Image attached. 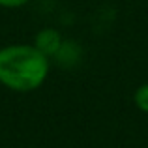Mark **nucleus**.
Segmentation results:
<instances>
[{"label": "nucleus", "instance_id": "1", "mask_svg": "<svg viewBox=\"0 0 148 148\" xmlns=\"http://www.w3.org/2000/svg\"><path fill=\"white\" fill-rule=\"evenodd\" d=\"M49 60L34 43L4 45L0 47V84L19 94L38 90L49 77Z\"/></svg>", "mask_w": 148, "mask_h": 148}, {"label": "nucleus", "instance_id": "2", "mask_svg": "<svg viewBox=\"0 0 148 148\" xmlns=\"http://www.w3.org/2000/svg\"><path fill=\"white\" fill-rule=\"evenodd\" d=\"M62 45H64V40H62L60 32L54 28H41L34 38V47L41 51L47 58L56 56L58 51L62 49Z\"/></svg>", "mask_w": 148, "mask_h": 148}, {"label": "nucleus", "instance_id": "3", "mask_svg": "<svg viewBox=\"0 0 148 148\" xmlns=\"http://www.w3.org/2000/svg\"><path fill=\"white\" fill-rule=\"evenodd\" d=\"M133 101H135V105H137L139 111H143V112H146V114H148V83L141 84V86L135 90Z\"/></svg>", "mask_w": 148, "mask_h": 148}, {"label": "nucleus", "instance_id": "4", "mask_svg": "<svg viewBox=\"0 0 148 148\" xmlns=\"http://www.w3.org/2000/svg\"><path fill=\"white\" fill-rule=\"evenodd\" d=\"M30 0H0V8H6V10H17V8L26 6Z\"/></svg>", "mask_w": 148, "mask_h": 148}]
</instances>
